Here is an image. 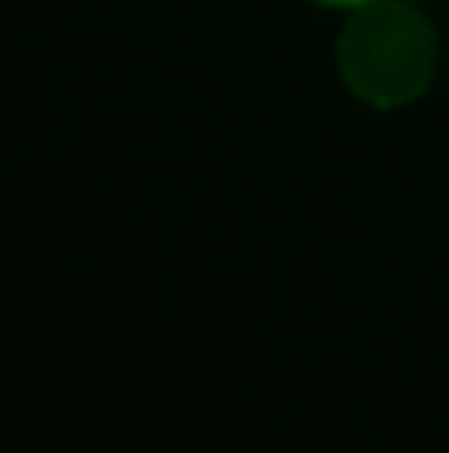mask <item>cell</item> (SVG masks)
<instances>
[{
  "instance_id": "7a4b0ae2",
  "label": "cell",
  "mask_w": 449,
  "mask_h": 453,
  "mask_svg": "<svg viewBox=\"0 0 449 453\" xmlns=\"http://www.w3.org/2000/svg\"><path fill=\"white\" fill-rule=\"evenodd\" d=\"M317 4H326V9H361V4H370V0H317Z\"/></svg>"
},
{
  "instance_id": "6da1fadb",
  "label": "cell",
  "mask_w": 449,
  "mask_h": 453,
  "mask_svg": "<svg viewBox=\"0 0 449 453\" xmlns=\"http://www.w3.org/2000/svg\"><path fill=\"white\" fill-rule=\"evenodd\" d=\"M441 66L437 22L414 0H370L348 9L335 35V71L348 97L375 111L419 102Z\"/></svg>"
}]
</instances>
